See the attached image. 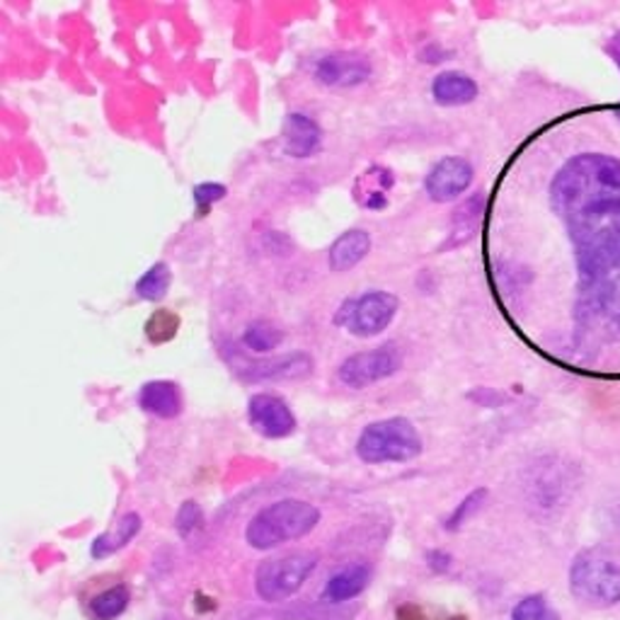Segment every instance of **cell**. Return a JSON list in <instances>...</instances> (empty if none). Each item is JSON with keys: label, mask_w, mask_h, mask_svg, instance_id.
I'll return each mask as SVG.
<instances>
[{"label": "cell", "mask_w": 620, "mask_h": 620, "mask_svg": "<svg viewBox=\"0 0 620 620\" xmlns=\"http://www.w3.org/2000/svg\"><path fill=\"white\" fill-rule=\"evenodd\" d=\"M131 601V593L124 585H116L100 591L95 599L90 601V613L95 620H114L126 611V606Z\"/></svg>", "instance_id": "603a6c76"}, {"label": "cell", "mask_w": 620, "mask_h": 620, "mask_svg": "<svg viewBox=\"0 0 620 620\" xmlns=\"http://www.w3.org/2000/svg\"><path fill=\"white\" fill-rule=\"evenodd\" d=\"M226 196H228V187L221 182H202L192 190V202L200 216H206L209 209L226 200Z\"/></svg>", "instance_id": "484cf974"}, {"label": "cell", "mask_w": 620, "mask_h": 620, "mask_svg": "<svg viewBox=\"0 0 620 620\" xmlns=\"http://www.w3.org/2000/svg\"><path fill=\"white\" fill-rule=\"evenodd\" d=\"M374 75V65L364 54L354 51H329L313 63L315 83L333 90H347L364 85Z\"/></svg>", "instance_id": "ba28073f"}, {"label": "cell", "mask_w": 620, "mask_h": 620, "mask_svg": "<svg viewBox=\"0 0 620 620\" xmlns=\"http://www.w3.org/2000/svg\"><path fill=\"white\" fill-rule=\"evenodd\" d=\"M368 579H372V575H368L366 565L362 562L349 565L345 570H339L329 577V582L323 589V599L333 603L356 599L368 587Z\"/></svg>", "instance_id": "e0dca14e"}, {"label": "cell", "mask_w": 620, "mask_h": 620, "mask_svg": "<svg viewBox=\"0 0 620 620\" xmlns=\"http://www.w3.org/2000/svg\"><path fill=\"white\" fill-rule=\"evenodd\" d=\"M475 180L470 161L460 155H446L429 167L425 177V192L431 202L448 204L464 196Z\"/></svg>", "instance_id": "30bf717a"}, {"label": "cell", "mask_w": 620, "mask_h": 620, "mask_svg": "<svg viewBox=\"0 0 620 620\" xmlns=\"http://www.w3.org/2000/svg\"><path fill=\"white\" fill-rule=\"evenodd\" d=\"M550 204L575 245L579 286L620 267V161L606 153L570 157L550 182Z\"/></svg>", "instance_id": "6da1fadb"}, {"label": "cell", "mask_w": 620, "mask_h": 620, "mask_svg": "<svg viewBox=\"0 0 620 620\" xmlns=\"http://www.w3.org/2000/svg\"><path fill=\"white\" fill-rule=\"evenodd\" d=\"M372 245H374L372 233H368L366 228L345 231L327 250L329 270L337 274L352 272L356 265H362V262L368 257V253H372Z\"/></svg>", "instance_id": "9a60e30c"}, {"label": "cell", "mask_w": 620, "mask_h": 620, "mask_svg": "<svg viewBox=\"0 0 620 620\" xmlns=\"http://www.w3.org/2000/svg\"><path fill=\"white\" fill-rule=\"evenodd\" d=\"M427 560H429V565L437 572L448 570V565H451V556H448V552H441V550H429L427 552Z\"/></svg>", "instance_id": "f546056e"}, {"label": "cell", "mask_w": 620, "mask_h": 620, "mask_svg": "<svg viewBox=\"0 0 620 620\" xmlns=\"http://www.w3.org/2000/svg\"><path fill=\"white\" fill-rule=\"evenodd\" d=\"M480 95V85L464 71H441L431 81V100L439 108H466Z\"/></svg>", "instance_id": "5bb4252c"}, {"label": "cell", "mask_w": 620, "mask_h": 620, "mask_svg": "<svg viewBox=\"0 0 620 620\" xmlns=\"http://www.w3.org/2000/svg\"><path fill=\"white\" fill-rule=\"evenodd\" d=\"M139 407L146 415L157 417V419H175L184 410V395L180 384L175 380H149L139 388L136 395Z\"/></svg>", "instance_id": "4fadbf2b"}, {"label": "cell", "mask_w": 620, "mask_h": 620, "mask_svg": "<svg viewBox=\"0 0 620 620\" xmlns=\"http://www.w3.org/2000/svg\"><path fill=\"white\" fill-rule=\"evenodd\" d=\"M143 529V519L141 514L136 511H126L122 519H119L110 531H104L102 536H98L92 540V548H90V556L95 560H104L114 556L122 548H126L131 540H134Z\"/></svg>", "instance_id": "2e32d148"}, {"label": "cell", "mask_w": 620, "mask_h": 620, "mask_svg": "<svg viewBox=\"0 0 620 620\" xmlns=\"http://www.w3.org/2000/svg\"><path fill=\"white\" fill-rule=\"evenodd\" d=\"M321 524V509L306 499H279L250 519L245 540L255 550H272L308 536Z\"/></svg>", "instance_id": "3957f363"}, {"label": "cell", "mask_w": 620, "mask_h": 620, "mask_svg": "<svg viewBox=\"0 0 620 620\" xmlns=\"http://www.w3.org/2000/svg\"><path fill=\"white\" fill-rule=\"evenodd\" d=\"M173 286V270H170L167 262H155L146 272L141 274V279L134 284V294L141 301L157 303L163 301Z\"/></svg>", "instance_id": "44dd1931"}, {"label": "cell", "mask_w": 620, "mask_h": 620, "mask_svg": "<svg viewBox=\"0 0 620 620\" xmlns=\"http://www.w3.org/2000/svg\"><path fill=\"white\" fill-rule=\"evenodd\" d=\"M175 526H177V531H180L182 538L194 536L204 526V511H202V507L196 505V502H192V499H190V502H184L180 507V511H177Z\"/></svg>", "instance_id": "4316f807"}, {"label": "cell", "mask_w": 620, "mask_h": 620, "mask_svg": "<svg viewBox=\"0 0 620 620\" xmlns=\"http://www.w3.org/2000/svg\"><path fill=\"white\" fill-rule=\"evenodd\" d=\"M243 345L255 354H274L284 345V329L267 318H257L245 325Z\"/></svg>", "instance_id": "ffe728a7"}, {"label": "cell", "mask_w": 620, "mask_h": 620, "mask_svg": "<svg viewBox=\"0 0 620 620\" xmlns=\"http://www.w3.org/2000/svg\"><path fill=\"white\" fill-rule=\"evenodd\" d=\"M485 499H487V490H485V487H480V490H472V492L464 499V502H460V505L456 507V511L451 514V517H448V519L444 521V529H446V531H458L460 526H464L470 517H475V514H478V511L482 509Z\"/></svg>", "instance_id": "d4e9b609"}, {"label": "cell", "mask_w": 620, "mask_h": 620, "mask_svg": "<svg viewBox=\"0 0 620 620\" xmlns=\"http://www.w3.org/2000/svg\"><path fill=\"white\" fill-rule=\"evenodd\" d=\"M323 126L306 112H292L286 116L282 129V149L288 157L306 161V157L318 155L323 149Z\"/></svg>", "instance_id": "8fae6325"}, {"label": "cell", "mask_w": 620, "mask_h": 620, "mask_svg": "<svg viewBox=\"0 0 620 620\" xmlns=\"http://www.w3.org/2000/svg\"><path fill=\"white\" fill-rule=\"evenodd\" d=\"M398 620H429L425 613H421L419 606L415 603H405L398 609Z\"/></svg>", "instance_id": "4dcf8cb0"}, {"label": "cell", "mask_w": 620, "mask_h": 620, "mask_svg": "<svg viewBox=\"0 0 620 620\" xmlns=\"http://www.w3.org/2000/svg\"><path fill=\"white\" fill-rule=\"evenodd\" d=\"M315 362L313 356L306 352H294V354H282L272 356V359L253 362L243 368V378L247 380H301L313 374Z\"/></svg>", "instance_id": "7c38bea8"}, {"label": "cell", "mask_w": 620, "mask_h": 620, "mask_svg": "<svg viewBox=\"0 0 620 620\" xmlns=\"http://www.w3.org/2000/svg\"><path fill=\"white\" fill-rule=\"evenodd\" d=\"M606 54L613 59V63L618 65V71H620V32H616L609 39V42H606Z\"/></svg>", "instance_id": "1f68e13d"}, {"label": "cell", "mask_w": 620, "mask_h": 620, "mask_svg": "<svg viewBox=\"0 0 620 620\" xmlns=\"http://www.w3.org/2000/svg\"><path fill=\"white\" fill-rule=\"evenodd\" d=\"M448 57H451V51H448L444 44H439V42H429L425 49L419 51V61L421 63H429V65H434V63H444V61H448Z\"/></svg>", "instance_id": "f1b7e54d"}, {"label": "cell", "mask_w": 620, "mask_h": 620, "mask_svg": "<svg viewBox=\"0 0 620 620\" xmlns=\"http://www.w3.org/2000/svg\"><path fill=\"white\" fill-rule=\"evenodd\" d=\"M247 421L265 439H286L296 431L298 421L282 395L253 393L247 400Z\"/></svg>", "instance_id": "9c48e42d"}, {"label": "cell", "mask_w": 620, "mask_h": 620, "mask_svg": "<svg viewBox=\"0 0 620 620\" xmlns=\"http://www.w3.org/2000/svg\"><path fill=\"white\" fill-rule=\"evenodd\" d=\"M362 182H366V190L354 187V196L364 209L368 211H380L388 206V192L395 184V175L384 165H374L372 170H366Z\"/></svg>", "instance_id": "d6986e66"}, {"label": "cell", "mask_w": 620, "mask_h": 620, "mask_svg": "<svg viewBox=\"0 0 620 620\" xmlns=\"http://www.w3.org/2000/svg\"><path fill=\"white\" fill-rule=\"evenodd\" d=\"M577 323L582 325L585 333L599 337L601 342H611L620 337V318L616 313L606 311L599 303L577 301Z\"/></svg>", "instance_id": "ac0fdd59"}, {"label": "cell", "mask_w": 620, "mask_h": 620, "mask_svg": "<svg viewBox=\"0 0 620 620\" xmlns=\"http://www.w3.org/2000/svg\"><path fill=\"white\" fill-rule=\"evenodd\" d=\"M318 567V556L313 552H292L274 560H265L255 572V591L260 599L279 603L292 599Z\"/></svg>", "instance_id": "5b68a950"}, {"label": "cell", "mask_w": 620, "mask_h": 620, "mask_svg": "<svg viewBox=\"0 0 620 620\" xmlns=\"http://www.w3.org/2000/svg\"><path fill=\"white\" fill-rule=\"evenodd\" d=\"M421 451L417 427L407 417H386L366 425L356 439V456L362 464L384 466V464H410Z\"/></svg>", "instance_id": "277c9868"}, {"label": "cell", "mask_w": 620, "mask_h": 620, "mask_svg": "<svg viewBox=\"0 0 620 620\" xmlns=\"http://www.w3.org/2000/svg\"><path fill=\"white\" fill-rule=\"evenodd\" d=\"M509 620H558V613L550 609L543 593H529L514 606Z\"/></svg>", "instance_id": "cb8c5ba5"}, {"label": "cell", "mask_w": 620, "mask_h": 620, "mask_svg": "<svg viewBox=\"0 0 620 620\" xmlns=\"http://www.w3.org/2000/svg\"><path fill=\"white\" fill-rule=\"evenodd\" d=\"M405 364L398 345H378L374 349L354 352L337 366V380L345 388L366 390L380 380H388Z\"/></svg>", "instance_id": "52a82bcc"}, {"label": "cell", "mask_w": 620, "mask_h": 620, "mask_svg": "<svg viewBox=\"0 0 620 620\" xmlns=\"http://www.w3.org/2000/svg\"><path fill=\"white\" fill-rule=\"evenodd\" d=\"M163 329L167 333V337L173 339L177 335V315H173L170 311H155L146 325V335L153 345H161L163 342V335H161Z\"/></svg>", "instance_id": "83f0119b"}, {"label": "cell", "mask_w": 620, "mask_h": 620, "mask_svg": "<svg viewBox=\"0 0 620 620\" xmlns=\"http://www.w3.org/2000/svg\"><path fill=\"white\" fill-rule=\"evenodd\" d=\"M398 311V296L384 292V288H372V292L345 301V306L339 308L335 323L345 327L354 337L368 339L386 333Z\"/></svg>", "instance_id": "8992f818"}, {"label": "cell", "mask_w": 620, "mask_h": 620, "mask_svg": "<svg viewBox=\"0 0 620 620\" xmlns=\"http://www.w3.org/2000/svg\"><path fill=\"white\" fill-rule=\"evenodd\" d=\"M572 597L589 609H611L620 603V550L591 546L579 550L570 565Z\"/></svg>", "instance_id": "7a4b0ae2"}, {"label": "cell", "mask_w": 620, "mask_h": 620, "mask_svg": "<svg viewBox=\"0 0 620 620\" xmlns=\"http://www.w3.org/2000/svg\"><path fill=\"white\" fill-rule=\"evenodd\" d=\"M579 298L599 303L620 318V267L591 286H579Z\"/></svg>", "instance_id": "7402d4cb"}]
</instances>
